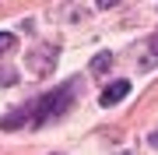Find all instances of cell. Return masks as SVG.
I'll use <instances>...</instances> for the list:
<instances>
[{
    "label": "cell",
    "instance_id": "1",
    "mask_svg": "<svg viewBox=\"0 0 158 155\" xmlns=\"http://www.w3.org/2000/svg\"><path fill=\"white\" fill-rule=\"evenodd\" d=\"M70 99H74V85H63L60 92L42 95L35 106L28 102V106H21V109L11 113V116H0V131H11V127H21V123L39 127V123H46V120H53V116H60L63 109L70 106Z\"/></svg>",
    "mask_w": 158,
    "mask_h": 155
},
{
    "label": "cell",
    "instance_id": "2",
    "mask_svg": "<svg viewBox=\"0 0 158 155\" xmlns=\"http://www.w3.org/2000/svg\"><path fill=\"white\" fill-rule=\"evenodd\" d=\"M42 53H28V71H35V74H49L53 71V57H56V50L53 46H39Z\"/></svg>",
    "mask_w": 158,
    "mask_h": 155
},
{
    "label": "cell",
    "instance_id": "3",
    "mask_svg": "<svg viewBox=\"0 0 158 155\" xmlns=\"http://www.w3.org/2000/svg\"><path fill=\"white\" fill-rule=\"evenodd\" d=\"M127 92H130V81H113L109 88H102L98 102H102V106H116L119 99H127Z\"/></svg>",
    "mask_w": 158,
    "mask_h": 155
},
{
    "label": "cell",
    "instance_id": "4",
    "mask_svg": "<svg viewBox=\"0 0 158 155\" xmlns=\"http://www.w3.org/2000/svg\"><path fill=\"white\" fill-rule=\"evenodd\" d=\"M14 46H18L14 35H11V32H0V57H4V53H11Z\"/></svg>",
    "mask_w": 158,
    "mask_h": 155
},
{
    "label": "cell",
    "instance_id": "5",
    "mask_svg": "<svg viewBox=\"0 0 158 155\" xmlns=\"http://www.w3.org/2000/svg\"><path fill=\"white\" fill-rule=\"evenodd\" d=\"M109 60H113V57H109V53H102V57L91 63V71H106V67H109Z\"/></svg>",
    "mask_w": 158,
    "mask_h": 155
},
{
    "label": "cell",
    "instance_id": "6",
    "mask_svg": "<svg viewBox=\"0 0 158 155\" xmlns=\"http://www.w3.org/2000/svg\"><path fill=\"white\" fill-rule=\"evenodd\" d=\"M148 50H151V57H155V60H158V32H155V35H151V39H148Z\"/></svg>",
    "mask_w": 158,
    "mask_h": 155
},
{
    "label": "cell",
    "instance_id": "7",
    "mask_svg": "<svg viewBox=\"0 0 158 155\" xmlns=\"http://www.w3.org/2000/svg\"><path fill=\"white\" fill-rule=\"evenodd\" d=\"M0 85H14V71H0Z\"/></svg>",
    "mask_w": 158,
    "mask_h": 155
},
{
    "label": "cell",
    "instance_id": "8",
    "mask_svg": "<svg viewBox=\"0 0 158 155\" xmlns=\"http://www.w3.org/2000/svg\"><path fill=\"white\" fill-rule=\"evenodd\" d=\"M123 155H134V152H123Z\"/></svg>",
    "mask_w": 158,
    "mask_h": 155
}]
</instances>
